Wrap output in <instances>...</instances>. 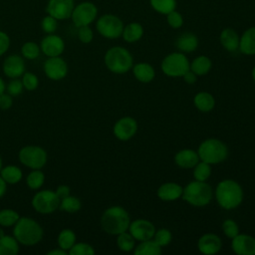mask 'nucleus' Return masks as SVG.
<instances>
[{
	"mask_svg": "<svg viewBox=\"0 0 255 255\" xmlns=\"http://www.w3.org/2000/svg\"><path fill=\"white\" fill-rule=\"evenodd\" d=\"M214 194L219 206L226 210L237 208L244 197L242 186L237 181L229 178L218 182Z\"/></svg>",
	"mask_w": 255,
	"mask_h": 255,
	"instance_id": "f257e3e1",
	"label": "nucleus"
},
{
	"mask_svg": "<svg viewBox=\"0 0 255 255\" xmlns=\"http://www.w3.org/2000/svg\"><path fill=\"white\" fill-rule=\"evenodd\" d=\"M130 217L122 206L114 205L107 208L101 216L102 229L110 235H119L128 230Z\"/></svg>",
	"mask_w": 255,
	"mask_h": 255,
	"instance_id": "f03ea898",
	"label": "nucleus"
},
{
	"mask_svg": "<svg viewBox=\"0 0 255 255\" xmlns=\"http://www.w3.org/2000/svg\"><path fill=\"white\" fill-rule=\"evenodd\" d=\"M44 235L42 226L33 218L20 217L14 224L13 236L19 244L25 246H33L38 244Z\"/></svg>",
	"mask_w": 255,
	"mask_h": 255,
	"instance_id": "7ed1b4c3",
	"label": "nucleus"
},
{
	"mask_svg": "<svg viewBox=\"0 0 255 255\" xmlns=\"http://www.w3.org/2000/svg\"><path fill=\"white\" fill-rule=\"evenodd\" d=\"M104 62L109 71L119 75L128 73L133 66L131 53L122 46L110 48L105 54Z\"/></svg>",
	"mask_w": 255,
	"mask_h": 255,
	"instance_id": "20e7f679",
	"label": "nucleus"
},
{
	"mask_svg": "<svg viewBox=\"0 0 255 255\" xmlns=\"http://www.w3.org/2000/svg\"><path fill=\"white\" fill-rule=\"evenodd\" d=\"M213 191L206 181L193 180L183 187L181 198L195 207H203L212 199Z\"/></svg>",
	"mask_w": 255,
	"mask_h": 255,
	"instance_id": "39448f33",
	"label": "nucleus"
},
{
	"mask_svg": "<svg viewBox=\"0 0 255 255\" xmlns=\"http://www.w3.org/2000/svg\"><path fill=\"white\" fill-rule=\"evenodd\" d=\"M197 153L199 159L209 164L223 162L228 156L227 145L218 138H206L200 142Z\"/></svg>",
	"mask_w": 255,
	"mask_h": 255,
	"instance_id": "423d86ee",
	"label": "nucleus"
},
{
	"mask_svg": "<svg viewBox=\"0 0 255 255\" xmlns=\"http://www.w3.org/2000/svg\"><path fill=\"white\" fill-rule=\"evenodd\" d=\"M160 69L167 77L179 78L190 69V63L184 53L172 52L163 58Z\"/></svg>",
	"mask_w": 255,
	"mask_h": 255,
	"instance_id": "0eeeda50",
	"label": "nucleus"
},
{
	"mask_svg": "<svg viewBox=\"0 0 255 255\" xmlns=\"http://www.w3.org/2000/svg\"><path fill=\"white\" fill-rule=\"evenodd\" d=\"M124 27L123 20L114 14H104L96 22L98 33L107 39H118L121 37Z\"/></svg>",
	"mask_w": 255,
	"mask_h": 255,
	"instance_id": "6e6552de",
	"label": "nucleus"
},
{
	"mask_svg": "<svg viewBox=\"0 0 255 255\" xmlns=\"http://www.w3.org/2000/svg\"><path fill=\"white\" fill-rule=\"evenodd\" d=\"M20 162L31 169H41L47 162V151L38 145H25L18 153Z\"/></svg>",
	"mask_w": 255,
	"mask_h": 255,
	"instance_id": "1a4fd4ad",
	"label": "nucleus"
},
{
	"mask_svg": "<svg viewBox=\"0 0 255 255\" xmlns=\"http://www.w3.org/2000/svg\"><path fill=\"white\" fill-rule=\"evenodd\" d=\"M33 208L41 214H50L56 211L60 205V198L55 191L44 189L38 191L32 198Z\"/></svg>",
	"mask_w": 255,
	"mask_h": 255,
	"instance_id": "9d476101",
	"label": "nucleus"
},
{
	"mask_svg": "<svg viewBox=\"0 0 255 255\" xmlns=\"http://www.w3.org/2000/svg\"><path fill=\"white\" fill-rule=\"evenodd\" d=\"M98 16V8L96 4L91 1H83L75 5L71 19L74 25L79 28L82 26H89Z\"/></svg>",
	"mask_w": 255,
	"mask_h": 255,
	"instance_id": "9b49d317",
	"label": "nucleus"
},
{
	"mask_svg": "<svg viewBox=\"0 0 255 255\" xmlns=\"http://www.w3.org/2000/svg\"><path fill=\"white\" fill-rule=\"evenodd\" d=\"M74 7V0H48L46 12L58 21L67 20L71 18Z\"/></svg>",
	"mask_w": 255,
	"mask_h": 255,
	"instance_id": "f8f14e48",
	"label": "nucleus"
},
{
	"mask_svg": "<svg viewBox=\"0 0 255 255\" xmlns=\"http://www.w3.org/2000/svg\"><path fill=\"white\" fill-rule=\"evenodd\" d=\"M137 131V122L132 117H123L119 119L113 128L114 135L123 141L134 136Z\"/></svg>",
	"mask_w": 255,
	"mask_h": 255,
	"instance_id": "ddd939ff",
	"label": "nucleus"
},
{
	"mask_svg": "<svg viewBox=\"0 0 255 255\" xmlns=\"http://www.w3.org/2000/svg\"><path fill=\"white\" fill-rule=\"evenodd\" d=\"M44 73L45 75L53 81L63 80L68 74V65L66 61L58 57H48L44 63Z\"/></svg>",
	"mask_w": 255,
	"mask_h": 255,
	"instance_id": "4468645a",
	"label": "nucleus"
},
{
	"mask_svg": "<svg viewBox=\"0 0 255 255\" xmlns=\"http://www.w3.org/2000/svg\"><path fill=\"white\" fill-rule=\"evenodd\" d=\"M132 237L137 241H144L153 238L155 233V226L153 223L147 219H135L130 221L128 230Z\"/></svg>",
	"mask_w": 255,
	"mask_h": 255,
	"instance_id": "2eb2a0df",
	"label": "nucleus"
},
{
	"mask_svg": "<svg viewBox=\"0 0 255 255\" xmlns=\"http://www.w3.org/2000/svg\"><path fill=\"white\" fill-rule=\"evenodd\" d=\"M41 52L47 57L61 56L65 50V42L59 35L47 34L40 43Z\"/></svg>",
	"mask_w": 255,
	"mask_h": 255,
	"instance_id": "dca6fc26",
	"label": "nucleus"
},
{
	"mask_svg": "<svg viewBox=\"0 0 255 255\" xmlns=\"http://www.w3.org/2000/svg\"><path fill=\"white\" fill-rule=\"evenodd\" d=\"M231 249L237 255H255V238L239 233L231 239Z\"/></svg>",
	"mask_w": 255,
	"mask_h": 255,
	"instance_id": "f3484780",
	"label": "nucleus"
},
{
	"mask_svg": "<svg viewBox=\"0 0 255 255\" xmlns=\"http://www.w3.org/2000/svg\"><path fill=\"white\" fill-rule=\"evenodd\" d=\"M221 238L215 233H205L197 241V248L204 255H214L221 250Z\"/></svg>",
	"mask_w": 255,
	"mask_h": 255,
	"instance_id": "a211bd4d",
	"label": "nucleus"
},
{
	"mask_svg": "<svg viewBox=\"0 0 255 255\" xmlns=\"http://www.w3.org/2000/svg\"><path fill=\"white\" fill-rule=\"evenodd\" d=\"M6 77L10 79L19 78L25 72V62L22 56L12 54L5 58L2 66Z\"/></svg>",
	"mask_w": 255,
	"mask_h": 255,
	"instance_id": "6ab92c4d",
	"label": "nucleus"
},
{
	"mask_svg": "<svg viewBox=\"0 0 255 255\" xmlns=\"http://www.w3.org/2000/svg\"><path fill=\"white\" fill-rule=\"evenodd\" d=\"M197 150L192 148H183L178 150L174 155V162L177 166L183 169L193 168L199 161Z\"/></svg>",
	"mask_w": 255,
	"mask_h": 255,
	"instance_id": "aec40b11",
	"label": "nucleus"
},
{
	"mask_svg": "<svg viewBox=\"0 0 255 255\" xmlns=\"http://www.w3.org/2000/svg\"><path fill=\"white\" fill-rule=\"evenodd\" d=\"M183 187L176 182H165L156 191V195L162 201H175L182 195Z\"/></svg>",
	"mask_w": 255,
	"mask_h": 255,
	"instance_id": "412c9836",
	"label": "nucleus"
},
{
	"mask_svg": "<svg viewBox=\"0 0 255 255\" xmlns=\"http://www.w3.org/2000/svg\"><path fill=\"white\" fill-rule=\"evenodd\" d=\"M240 36L233 28H225L221 31L219 41L221 46L228 52H236L239 49Z\"/></svg>",
	"mask_w": 255,
	"mask_h": 255,
	"instance_id": "4be33fe9",
	"label": "nucleus"
},
{
	"mask_svg": "<svg viewBox=\"0 0 255 255\" xmlns=\"http://www.w3.org/2000/svg\"><path fill=\"white\" fill-rule=\"evenodd\" d=\"M246 56L255 55V26L246 29L239 39V49Z\"/></svg>",
	"mask_w": 255,
	"mask_h": 255,
	"instance_id": "5701e85b",
	"label": "nucleus"
},
{
	"mask_svg": "<svg viewBox=\"0 0 255 255\" xmlns=\"http://www.w3.org/2000/svg\"><path fill=\"white\" fill-rule=\"evenodd\" d=\"M134 78L140 83H150L155 77V71L153 67L145 62L137 63L131 68Z\"/></svg>",
	"mask_w": 255,
	"mask_h": 255,
	"instance_id": "b1692460",
	"label": "nucleus"
},
{
	"mask_svg": "<svg viewBox=\"0 0 255 255\" xmlns=\"http://www.w3.org/2000/svg\"><path fill=\"white\" fill-rule=\"evenodd\" d=\"M175 47L181 53H192L198 47V38L193 33L185 32L176 39Z\"/></svg>",
	"mask_w": 255,
	"mask_h": 255,
	"instance_id": "393cba45",
	"label": "nucleus"
},
{
	"mask_svg": "<svg viewBox=\"0 0 255 255\" xmlns=\"http://www.w3.org/2000/svg\"><path fill=\"white\" fill-rule=\"evenodd\" d=\"M193 105L198 111L208 113L214 109L215 99L208 92H199L193 98Z\"/></svg>",
	"mask_w": 255,
	"mask_h": 255,
	"instance_id": "a878e982",
	"label": "nucleus"
},
{
	"mask_svg": "<svg viewBox=\"0 0 255 255\" xmlns=\"http://www.w3.org/2000/svg\"><path fill=\"white\" fill-rule=\"evenodd\" d=\"M143 35V27L137 22H131L124 27L122 37L128 43H134L141 39Z\"/></svg>",
	"mask_w": 255,
	"mask_h": 255,
	"instance_id": "bb28decb",
	"label": "nucleus"
},
{
	"mask_svg": "<svg viewBox=\"0 0 255 255\" xmlns=\"http://www.w3.org/2000/svg\"><path fill=\"white\" fill-rule=\"evenodd\" d=\"M162 247H160L152 238L140 241L133 249L134 255H160Z\"/></svg>",
	"mask_w": 255,
	"mask_h": 255,
	"instance_id": "cd10ccee",
	"label": "nucleus"
},
{
	"mask_svg": "<svg viewBox=\"0 0 255 255\" xmlns=\"http://www.w3.org/2000/svg\"><path fill=\"white\" fill-rule=\"evenodd\" d=\"M212 68V62L207 56L201 55L193 59L190 63V70L196 76H204L210 72Z\"/></svg>",
	"mask_w": 255,
	"mask_h": 255,
	"instance_id": "c85d7f7f",
	"label": "nucleus"
},
{
	"mask_svg": "<svg viewBox=\"0 0 255 255\" xmlns=\"http://www.w3.org/2000/svg\"><path fill=\"white\" fill-rule=\"evenodd\" d=\"M0 175L7 184H16L23 177L22 170L13 164L3 166L0 170Z\"/></svg>",
	"mask_w": 255,
	"mask_h": 255,
	"instance_id": "c756f323",
	"label": "nucleus"
},
{
	"mask_svg": "<svg viewBox=\"0 0 255 255\" xmlns=\"http://www.w3.org/2000/svg\"><path fill=\"white\" fill-rule=\"evenodd\" d=\"M19 242L14 236L0 237V255H16L19 252Z\"/></svg>",
	"mask_w": 255,
	"mask_h": 255,
	"instance_id": "7c9ffc66",
	"label": "nucleus"
},
{
	"mask_svg": "<svg viewBox=\"0 0 255 255\" xmlns=\"http://www.w3.org/2000/svg\"><path fill=\"white\" fill-rule=\"evenodd\" d=\"M57 242L60 248L68 252L71 249V247L76 243V234L72 229L65 228L60 231Z\"/></svg>",
	"mask_w": 255,
	"mask_h": 255,
	"instance_id": "2f4dec72",
	"label": "nucleus"
},
{
	"mask_svg": "<svg viewBox=\"0 0 255 255\" xmlns=\"http://www.w3.org/2000/svg\"><path fill=\"white\" fill-rule=\"evenodd\" d=\"M117 245L123 252H130L135 247V239L128 231L117 235Z\"/></svg>",
	"mask_w": 255,
	"mask_h": 255,
	"instance_id": "473e14b6",
	"label": "nucleus"
},
{
	"mask_svg": "<svg viewBox=\"0 0 255 255\" xmlns=\"http://www.w3.org/2000/svg\"><path fill=\"white\" fill-rule=\"evenodd\" d=\"M45 174L41 169H32L26 177V183L32 190H37L44 184Z\"/></svg>",
	"mask_w": 255,
	"mask_h": 255,
	"instance_id": "72a5a7b5",
	"label": "nucleus"
},
{
	"mask_svg": "<svg viewBox=\"0 0 255 255\" xmlns=\"http://www.w3.org/2000/svg\"><path fill=\"white\" fill-rule=\"evenodd\" d=\"M81 207H82L81 200L77 196L70 194L67 197L60 200L59 208L68 213H75V212L79 211L81 209Z\"/></svg>",
	"mask_w": 255,
	"mask_h": 255,
	"instance_id": "f704fd0d",
	"label": "nucleus"
},
{
	"mask_svg": "<svg viewBox=\"0 0 255 255\" xmlns=\"http://www.w3.org/2000/svg\"><path fill=\"white\" fill-rule=\"evenodd\" d=\"M149 3L155 12L162 15H166L176 8V0H149Z\"/></svg>",
	"mask_w": 255,
	"mask_h": 255,
	"instance_id": "c9c22d12",
	"label": "nucleus"
},
{
	"mask_svg": "<svg viewBox=\"0 0 255 255\" xmlns=\"http://www.w3.org/2000/svg\"><path fill=\"white\" fill-rule=\"evenodd\" d=\"M211 164L199 160L193 167V178L198 181H206L211 175Z\"/></svg>",
	"mask_w": 255,
	"mask_h": 255,
	"instance_id": "e433bc0d",
	"label": "nucleus"
},
{
	"mask_svg": "<svg viewBox=\"0 0 255 255\" xmlns=\"http://www.w3.org/2000/svg\"><path fill=\"white\" fill-rule=\"evenodd\" d=\"M41 52L40 46L32 41H28L24 43L21 47V55L23 58L27 60H35L39 57Z\"/></svg>",
	"mask_w": 255,
	"mask_h": 255,
	"instance_id": "4c0bfd02",
	"label": "nucleus"
},
{
	"mask_svg": "<svg viewBox=\"0 0 255 255\" xmlns=\"http://www.w3.org/2000/svg\"><path fill=\"white\" fill-rule=\"evenodd\" d=\"M20 218L19 213L13 209L5 208L0 210V226L10 227L14 226V224Z\"/></svg>",
	"mask_w": 255,
	"mask_h": 255,
	"instance_id": "58836bf2",
	"label": "nucleus"
},
{
	"mask_svg": "<svg viewBox=\"0 0 255 255\" xmlns=\"http://www.w3.org/2000/svg\"><path fill=\"white\" fill-rule=\"evenodd\" d=\"M95 252L94 247L86 242L75 243L68 251L70 255H94Z\"/></svg>",
	"mask_w": 255,
	"mask_h": 255,
	"instance_id": "ea45409f",
	"label": "nucleus"
},
{
	"mask_svg": "<svg viewBox=\"0 0 255 255\" xmlns=\"http://www.w3.org/2000/svg\"><path fill=\"white\" fill-rule=\"evenodd\" d=\"M160 247L167 246L171 240H172V234L171 232L166 228H160L158 230H155V233L152 238Z\"/></svg>",
	"mask_w": 255,
	"mask_h": 255,
	"instance_id": "a19ab883",
	"label": "nucleus"
},
{
	"mask_svg": "<svg viewBox=\"0 0 255 255\" xmlns=\"http://www.w3.org/2000/svg\"><path fill=\"white\" fill-rule=\"evenodd\" d=\"M21 81L24 89L27 91H35L39 85L38 77L31 72H24Z\"/></svg>",
	"mask_w": 255,
	"mask_h": 255,
	"instance_id": "79ce46f5",
	"label": "nucleus"
},
{
	"mask_svg": "<svg viewBox=\"0 0 255 255\" xmlns=\"http://www.w3.org/2000/svg\"><path fill=\"white\" fill-rule=\"evenodd\" d=\"M222 231L224 235L230 239L239 234V226L233 219H225L222 222Z\"/></svg>",
	"mask_w": 255,
	"mask_h": 255,
	"instance_id": "37998d69",
	"label": "nucleus"
},
{
	"mask_svg": "<svg viewBox=\"0 0 255 255\" xmlns=\"http://www.w3.org/2000/svg\"><path fill=\"white\" fill-rule=\"evenodd\" d=\"M41 28L46 34H53L58 28V20L47 14L41 21Z\"/></svg>",
	"mask_w": 255,
	"mask_h": 255,
	"instance_id": "c03bdc74",
	"label": "nucleus"
},
{
	"mask_svg": "<svg viewBox=\"0 0 255 255\" xmlns=\"http://www.w3.org/2000/svg\"><path fill=\"white\" fill-rule=\"evenodd\" d=\"M23 84L22 81L19 80L18 78L12 79L7 85H6V92L12 96V97H17L23 92Z\"/></svg>",
	"mask_w": 255,
	"mask_h": 255,
	"instance_id": "a18cd8bd",
	"label": "nucleus"
},
{
	"mask_svg": "<svg viewBox=\"0 0 255 255\" xmlns=\"http://www.w3.org/2000/svg\"><path fill=\"white\" fill-rule=\"evenodd\" d=\"M166 21L167 24L173 29H178L183 25V17L176 10H173L166 14Z\"/></svg>",
	"mask_w": 255,
	"mask_h": 255,
	"instance_id": "49530a36",
	"label": "nucleus"
},
{
	"mask_svg": "<svg viewBox=\"0 0 255 255\" xmlns=\"http://www.w3.org/2000/svg\"><path fill=\"white\" fill-rule=\"evenodd\" d=\"M78 38L84 44H89L94 39V32L89 26H82L78 28Z\"/></svg>",
	"mask_w": 255,
	"mask_h": 255,
	"instance_id": "de8ad7c7",
	"label": "nucleus"
},
{
	"mask_svg": "<svg viewBox=\"0 0 255 255\" xmlns=\"http://www.w3.org/2000/svg\"><path fill=\"white\" fill-rule=\"evenodd\" d=\"M10 47V37L7 33L0 30V56L4 55Z\"/></svg>",
	"mask_w": 255,
	"mask_h": 255,
	"instance_id": "09e8293b",
	"label": "nucleus"
},
{
	"mask_svg": "<svg viewBox=\"0 0 255 255\" xmlns=\"http://www.w3.org/2000/svg\"><path fill=\"white\" fill-rule=\"evenodd\" d=\"M13 105V97L8 93H3L0 95V110H8Z\"/></svg>",
	"mask_w": 255,
	"mask_h": 255,
	"instance_id": "8fccbe9b",
	"label": "nucleus"
},
{
	"mask_svg": "<svg viewBox=\"0 0 255 255\" xmlns=\"http://www.w3.org/2000/svg\"><path fill=\"white\" fill-rule=\"evenodd\" d=\"M55 192H56V194L58 195V197H59L60 200H61V199L65 198V197H67L68 195H70L71 189H70V187H69L68 185L62 184V185H59V186L57 187V189L55 190Z\"/></svg>",
	"mask_w": 255,
	"mask_h": 255,
	"instance_id": "3c124183",
	"label": "nucleus"
},
{
	"mask_svg": "<svg viewBox=\"0 0 255 255\" xmlns=\"http://www.w3.org/2000/svg\"><path fill=\"white\" fill-rule=\"evenodd\" d=\"M182 78H183V81L189 85H192L197 81V76L190 69L182 76Z\"/></svg>",
	"mask_w": 255,
	"mask_h": 255,
	"instance_id": "603ef678",
	"label": "nucleus"
},
{
	"mask_svg": "<svg viewBox=\"0 0 255 255\" xmlns=\"http://www.w3.org/2000/svg\"><path fill=\"white\" fill-rule=\"evenodd\" d=\"M67 251L62 249V248H58V249H53L51 251L47 252V255H67Z\"/></svg>",
	"mask_w": 255,
	"mask_h": 255,
	"instance_id": "864d4df0",
	"label": "nucleus"
},
{
	"mask_svg": "<svg viewBox=\"0 0 255 255\" xmlns=\"http://www.w3.org/2000/svg\"><path fill=\"white\" fill-rule=\"evenodd\" d=\"M6 190H7V183L0 175V197H2L6 193Z\"/></svg>",
	"mask_w": 255,
	"mask_h": 255,
	"instance_id": "5fc2aeb1",
	"label": "nucleus"
},
{
	"mask_svg": "<svg viewBox=\"0 0 255 255\" xmlns=\"http://www.w3.org/2000/svg\"><path fill=\"white\" fill-rule=\"evenodd\" d=\"M5 91H6V85L3 81V79L0 77V95L3 94Z\"/></svg>",
	"mask_w": 255,
	"mask_h": 255,
	"instance_id": "6e6d98bb",
	"label": "nucleus"
},
{
	"mask_svg": "<svg viewBox=\"0 0 255 255\" xmlns=\"http://www.w3.org/2000/svg\"><path fill=\"white\" fill-rule=\"evenodd\" d=\"M251 75H252V79H253V81L255 82V66H254V68L252 69V72H251Z\"/></svg>",
	"mask_w": 255,
	"mask_h": 255,
	"instance_id": "4d7b16f0",
	"label": "nucleus"
},
{
	"mask_svg": "<svg viewBox=\"0 0 255 255\" xmlns=\"http://www.w3.org/2000/svg\"><path fill=\"white\" fill-rule=\"evenodd\" d=\"M5 235V233H4V230L2 229V228H0V237H2V236H4Z\"/></svg>",
	"mask_w": 255,
	"mask_h": 255,
	"instance_id": "13d9d810",
	"label": "nucleus"
},
{
	"mask_svg": "<svg viewBox=\"0 0 255 255\" xmlns=\"http://www.w3.org/2000/svg\"><path fill=\"white\" fill-rule=\"evenodd\" d=\"M2 167H3V166H2V159H1V156H0V170H1Z\"/></svg>",
	"mask_w": 255,
	"mask_h": 255,
	"instance_id": "bf43d9fd",
	"label": "nucleus"
}]
</instances>
